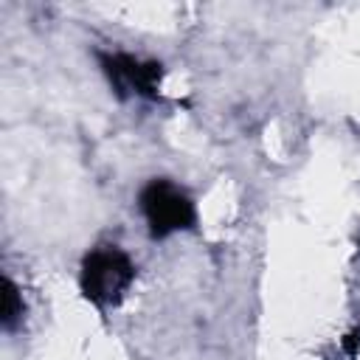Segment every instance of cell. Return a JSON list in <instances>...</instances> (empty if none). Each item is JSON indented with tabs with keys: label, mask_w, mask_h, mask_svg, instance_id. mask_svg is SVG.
I'll use <instances>...</instances> for the list:
<instances>
[{
	"label": "cell",
	"mask_w": 360,
	"mask_h": 360,
	"mask_svg": "<svg viewBox=\"0 0 360 360\" xmlns=\"http://www.w3.org/2000/svg\"><path fill=\"white\" fill-rule=\"evenodd\" d=\"M135 281V264L132 259L115 248V245H101L93 248L84 262H82V273H79V287L84 292V298L101 309L115 307L129 284Z\"/></svg>",
	"instance_id": "1"
},
{
	"label": "cell",
	"mask_w": 360,
	"mask_h": 360,
	"mask_svg": "<svg viewBox=\"0 0 360 360\" xmlns=\"http://www.w3.org/2000/svg\"><path fill=\"white\" fill-rule=\"evenodd\" d=\"M138 205H141V214L146 219L152 239H166L177 231H186L197 219L191 197L177 183L163 180V177H155L141 188Z\"/></svg>",
	"instance_id": "2"
},
{
	"label": "cell",
	"mask_w": 360,
	"mask_h": 360,
	"mask_svg": "<svg viewBox=\"0 0 360 360\" xmlns=\"http://www.w3.org/2000/svg\"><path fill=\"white\" fill-rule=\"evenodd\" d=\"M101 70L110 79L112 90L121 98L138 96V98H155L163 79V65L152 59H138L132 53H98Z\"/></svg>",
	"instance_id": "3"
},
{
	"label": "cell",
	"mask_w": 360,
	"mask_h": 360,
	"mask_svg": "<svg viewBox=\"0 0 360 360\" xmlns=\"http://www.w3.org/2000/svg\"><path fill=\"white\" fill-rule=\"evenodd\" d=\"M22 312H25L22 295H20L17 284L6 276V281H3V329H6V332H14L17 323L22 321Z\"/></svg>",
	"instance_id": "4"
}]
</instances>
